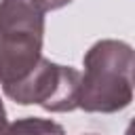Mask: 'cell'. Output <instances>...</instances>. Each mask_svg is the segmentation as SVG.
<instances>
[{
  "mask_svg": "<svg viewBox=\"0 0 135 135\" xmlns=\"http://www.w3.org/2000/svg\"><path fill=\"white\" fill-rule=\"evenodd\" d=\"M133 99V49L120 40H101L84 55L78 108L86 112H118Z\"/></svg>",
  "mask_w": 135,
  "mask_h": 135,
  "instance_id": "1",
  "label": "cell"
},
{
  "mask_svg": "<svg viewBox=\"0 0 135 135\" xmlns=\"http://www.w3.org/2000/svg\"><path fill=\"white\" fill-rule=\"evenodd\" d=\"M44 0L0 2V84L21 80L38 61L44 38Z\"/></svg>",
  "mask_w": 135,
  "mask_h": 135,
  "instance_id": "2",
  "label": "cell"
},
{
  "mask_svg": "<svg viewBox=\"0 0 135 135\" xmlns=\"http://www.w3.org/2000/svg\"><path fill=\"white\" fill-rule=\"evenodd\" d=\"M2 91L21 105L38 103L46 112H72L78 108L80 72L40 57L21 80L4 84Z\"/></svg>",
  "mask_w": 135,
  "mask_h": 135,
  "instance_id": "3",
  "label": "cell"
},
{
  "mask_svg": "<svg viewBox=\"0 0 135 135\" xmlns=\"http://www.w3.org/2000/svg\"><path fill=\"white\" fill-rule=\"evenodd\" d=\"M2 135H65V131L53 120L21 118V120H15V122L6 124Z\"/></svg>",
  "mask_w": 135,
  "mask_h": 135,
  "instance_id": "4",
  "label": "cell"
},
{
  "mask_svg": "<svg viewBox=\"0 0 135 135\" xmlns=\"http://www.w3.org/2000/svg\"><path fill=\"white\" fill-rule=\"evenodd\" d=\"M72 0H44V4H46V11H55V8H61V6H65V4H70Z\"/></svg>",
  "mask_w": 135,
  "mask_h": 135,
  "instance_id": "5",
  "label": "cell"
},
{
  "mask_svg": "<svg viewBox=\"0 0 135 135\" xmlns=\"http://www.w3.org/2000/svg\"><path fill=\"white\" fill-rule=\"evenodd\" d=\"M4 127H6V112H4V105H2V101H0V135H2Z\"/></svg>",
  "mask_w": 135,
  "mask_h": 135,
  "instance_id": "6",
  "label": "cell"
}]
</instances>
